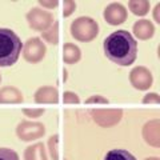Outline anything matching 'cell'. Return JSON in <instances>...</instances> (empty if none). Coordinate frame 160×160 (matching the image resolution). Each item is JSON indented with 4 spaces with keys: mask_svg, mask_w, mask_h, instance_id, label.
Masks as SVG:
<instances>
[{
    "mask_svg": "<svg viewBox=\"0 0 160 160\" xmlns=\"http://www.w3.org/2000/svg\"><path fill=\"white\" fill-rule=\"evenodd\" d=\"M87 104H92V103H102V104H108V100L106 98L100 96V95H93V96H91L89 99L86 100Z\"/></svg>",
    "mask_w": 160,
    "mask_h": 160,
    "instance_id": "cell-25",
    "label": "cell"
},
{
    "mask_svg": "<svg viewBox=\"0 0 160 160\" xmlns=\"http://www.w3.org/2000/svg\"><path fill=\"white\" fill-rule=\"evenodd\" d=\"M35 102L39 103V104H43V103H48V104H52V103H58L59 102V92L56 88L53 87H40L36 92H35Z\"/></svg>",
    "mask_w": 160,
    "mask_h": 160,
    "instance_id": "cell-11",
    "label": "cell"
},
{
    "mask_svg": "<svg viewBox=\"0 0 160 160\" xmlns=\"http://www.w3.org/2000/svg\"><path fill=\"white\" fill-rule=\"evenodd\" d=\"M133 33L135 36L142 40L151 39L155 33V27L149 20H146V19L139 20V22L133 24Z\"/></svg>",
    "mask_w": 160,
    "mask_h": 160,
    "instance_id": "cell-12",
    "label": "cell"
},
{
    "mask_svg": "<svg viewBox=\"0 0 160 160\" xmlns=\"http://www.w3.org/2000/svg\"><path fill=\"white\" fill-rule=\"evenodd\" d=\"M24 159L26 160H47L46 148L43 143H36L33 146H29L26 148L24 152Z\"/></svg>",
    "mask_w": 160,
    "mask_h": 160,
    "instance_id": "cell-14",
    "label": "cell"
},
{
    "mask_svg": "<svg viewBox=\"0 0 160 160\" xmlns=\"http://www.w3.org/2000/svg\"><path fill=\"white\" fill-rule=\"evenodd\" d=\"M42 33H43V38L46 39L49 44H55V46H56L59 42V23L55 22L47 31H44Z\"/></svg>",
    "mask_w": 160,
    "mask_h": 160,
    "instance_id": "cell-18",
    "label": "cell"
},
{
    "mask_svg": "<svg viewBox=\"0 0 160 160\" xmlns=\"http://www.w3.org/2000/svg\"><path fill=\"white\" fill-rule=\"evenodd\" d=\"M128 7L136 16H144L149 11V3L147 0H131L128 3Z\"/></svg>",
    "mask_w": 160,
    "mask_h": 160,
    "instance_id": "cell-16",
    "label": "cell"
},
{
    "mask_svg": "<svg viewBox=\"0 0 160 160\" xmlns=\"http://www.w3.org/2000/svg\"><path fill=\"white\" fill-rule=\"evenodd\" d=\"M23 93L15 87H6L0 89V103H22Z\"/></svg>",
    "mask_w": 160,
    "mask_h": 160,
    "instance_id": "cell-13",
    "label": "cell"
},
{
    "mask_svg": "<svg viewBox=\"0 0 160 160\" xmlns=\"http://www.w3.org/2000/svg\"><path fill=\"white\" fill-rule=\"evenodd\" d=\"M0 80H2V76H0Z\"/></svg>",
    "mask_w": 160,
    "mask_h": 160,
    "instance_id": "cell-29",
    "label": "cell"
},
{
    "mask_svg": "<svg viewBox=\"0 0 160 160\" xmlns=\"http://www.w3.org/2000/svg\"><path fill=\"white\" fill-rule=\"evenodd\" d=\"M143 103H146V104H148V103L159 104V103H160V98H159V95H158V93H155V92H152V93H147L146 96H144V99H143Z\"/></svg>",
    "mask_w": 160,
    "mask_h": 160,
    "instance_id": "cell-24",
    "label": "cell"
},
{
    "mask_svg": "<svg viewBox=\"0 0 160 160\" xmlns=\"http://www.w3.org/2000/svg\"><path fill=\"white\" fill-rule=\"evenodd\" d=\"M104 53L111 62L126 67L136 60L138 43L128 31L119 29L104 39Z\"/></svg>",
    "mask_w": 160,
    "mask_h": 160,
    "instance_id": "cell-1",
    "label": "cell"
},
{
    "mask_svg": "<svg viewBox=\"0 0 160 160\" xmlns=\"http://www.w3.org/2000/svg\"><path fill=\"white\" fill-rule=\"evenodd\" d=\"M129 82L139 91H146L152 86L153 78L151 71L146 67H135L129 73Z\"/></svg>",
    "mask_w": 160,
    "mask_h": 160,
    "instance_id": "cell-7",
    "label": "cell"
},
{
    "mask_svg": "<svg viewBox=\"0 0 160 160\" xmlns=\"http://www.w3.org/2000/svg\"><path fill=\"white\" fill-rule=\"evenodd\" d=\"M123 116L122 109H96L92 111V118L99 126L111 127L120 122Z\"/></svg>",
    "mask_w": 160,
    "mask_h": 160,
    "instance_id": "cell-8",
    "label": "cell"
},
{
    "mask_svg": "<svg viewBox=\"0 0 160 160\" xmlns=\"http://www.w3.org/2000/svg\"><path fill=\"white\" fill-rule=\"evenodd\" d=\"M144 160H160V159L156 158V156H153V158H147V159H144Z\"/></svg>",
    "mask_w": 160,
    "mask_h": 160,
    "instance_id": "cell-28",
    "label": "cell"
},
{
    "mask_svg": "<svg viewBox=\"0 0 160 160\" xmlns=\"http://www.w3.org/2000/svg\"><path fill=\"white\" fill-rule=\"evenodd\" d=\"M58 143H59V135H53L48 140V146H49V152L53 160H59V152H58Z\"/></svg>",
    "mask_w": 160,
    "mask_h": 160,
    "instance_id": "cell-19",
    "label": "cell"
},
{
    "mask_svg": "<svg viewBox=\"0 0 160 160\" xmlns=\"http://www.w3.org/2000/svg\"><path fill=\"white\" fill-rule=\"evenodd\" d=\"M153 18L156 20V23H160V4H156V7L153 9Z\"/></svg>",
    "mask_w": 160,
    "mask_h": 160,
    "instance_id": "cell-27",
    "label": "cell"
},
{
    "mask_svg": "<svg viewBox=\"0 0 160 160\" xmlns=\"http://www.w3.org/2000/svg\"><path fill=\"white\" fill-rule=\"evenodd\" d=\"M104 19L111 26H119L127 20V9L123 4L112 3L104 9Z\"/></svg>",
    "mask_w": 160,
    "mask_h": 160,
    "instance_id": "cell-9",
    "label": "cell"
},
{
    "mask_svg": "<svg viewBox=\"0 0 160 160\" xmlns=\"http://www.w3.org/2000/svg\"><path fill=\"white\" fill-rule=\"evenodd\" d=\"M27 22L28 26L32 29H35V31L44 32L52 26L55 20L51 12L35 7L29 9V12L27 13Z\"/></svg>",
    "mask_w": 160,
    "mask_h": 160,
    "instance_id": "cell-4",
    "label": "cell"
},
{
    "mask_svg": "<svg viewBox=\"0 0 160 160\" xmlns=\"http://www.w3.org/2000/svg\"><path fill=\"white\" fill-rule=\"evenodd\" d=\"M99 33V26L92 18L80 16L71 24V35L79 42H91Z\"/></svg>",
    "mask_w": 160,
    "mask_h": 160,
    "instance_id": "cell-3",
    "label": "cell"
},
{
    "mask_svg": "<svg viewBox=\"0 0 160 160\" xmlns=\"http://www.w3.org/2000/svg\"><path fill=\"white\" fill-rule=\"evenodd\" d=\"M24 115H27L28 118H39L40 115L44 113V108H26L23 109Z\"/></svg>",
    "mask_w": 160,
    "mask_h": 160,
    "instance_id": "cell-23",
    "label": "cell"
},
{
    "mask_svg": "<svg viewBox=\"0 0 160 160\" xmlns=\"http://www.w3.org/2000/svg\"><path fill=\"white\" fill-rule=\"evenodd\" d=\"M63 102L66 104H78L80 102V99L75 92L67 91V92H64V95H63Z\"/></svg>",
    "mask_w": 160,
    "mask_h": 160,
    "instance_id": "cell-22",
    "label": "cell"
},
{
    "mask_svg": "<svg viewBox=\"0 0 160 160\" xmlns=\"http://www.w3.org/2000/svg\"><path fill=\"white\" fill-rule=\"evenodd\" d=\"M80 49L78 46H75L72 43H67L63 47V62L66 64H75L80 60Z\"/></svg>",
    "mask_w": 160,
    "mask_h": 160,
    "instance_id": "cell-15",
    "label": "cell"
},
{
    "mask_svg": "<svg viewBox=\"0 0 160 160\" xmlns=\"http://www.w3.org/2000/svg\"><path fill=\"white\" fill-rule=\"evenodd\" d=\"M23 56L28 63L36 64L46 56V46L39 38L28 39L23 48Z\"/></svg>",
    "mask_w": 160,
    "mask_h": 160,
    "instance_id": "cell-6",
    "label": "cell"
},
{
    "mask_svg": "<svg viewBox=\"0 0 160 160\" xmlns=\"http://www.w3.org/2000/svg\"><path fill=\"white\" fill-rule=\"evenodd\" d=\"M22 52V40L12 29L0 28V67L15 64Z\"/></svg>",
    "mask_w": 160,
    "mask_h": 160,
    "instance_id": "cell-2",
    "label": "cell"
},
{
    "mask_svg": "<svg viewBox=\"0 0 160 160\" xmlns=\"http://www.w3.org/2000/svg\"><path fill=\"white\" fill-rule=\"evenodd\" d=\"M0 160H19V155L11 148H0Z\"/></svg>",
    "mask_w": 160,
    "mask_h": 160,
    "instance_id": "cell-20",
    "label": "cell"
},
{
    "mask_svg": "<svg viewBox=\"0 0 160 160\" xmlns=\"http://www.w3.org/2000/svg\"><path fill=\"white\" fill-rule=\"evenodd\" d=\"M39 4L42 7H46V8H55L58 7V2L56 0H52V2H47V0H39Z\"/></svg>",
    "mask_w": 160,
    "mask_h": 160,
    "instance_id": "cell-26",
    "label": "cell"
},
{
    "mask_svg": "<svg viewBox=\"0 0 160 160\" xmlns=\"http://www.w3.org/2000/svg\"><path fill=\"white\" fill-rule=\"evenodd\" d=\"M104 160H136L132 153H129L126 149H111L107 152Z\"/></svg>",
    "mask_w": 160,
    "mask_h": 160,
    "instance_id": "cell-17",
    "label": "cell"
},
{
    "mask_svg": "<svg viewBox=\"0 0 160 160\" xmlns=\"http://www.w3.org/2000/svg\"><path fill=\"white\" fill-rule=\"evenodd\" d=\"M143 138L146 143L155 148L160 147V120L153 119L143 127Z\"/></svg>",
    "mask_w": 160,
    "mask_h": 160,
    "instance_id": "cell-10",
    "label": "cell"
},
{
    "mask_svg": "<svg viewBox=\"0 0 160 160\" xmlns=\"http://www.w3.org/2000/svg\"><path fill=\"white\" fill-rule=\"evenodd\" d=\"M75 8H76V3L75 2H72V0H64V3H63V16L64 18L69 16V15L75 11Z\"/></svg>",
    "mask_w": 160,
    "mask_h": 160,
    "instance_id": "cell-21",
    "label": "cell"
},
{
    "mask_svg": "<svg viewBox=\"0 0 160 160\" xmlns=\"http://www.w3.org/2000/svg\"><path fill=\"white\" fill-rule=\"evenodd\" d=\"M46 133V127L39 122H22L16 128V135L23 142H31L40 139Z\"/></svg>",
    "mask_w": 160,
    "mask_h": 160,
    "instance_id": "cell-5",
    "label": "cell"
}]
</instances>
